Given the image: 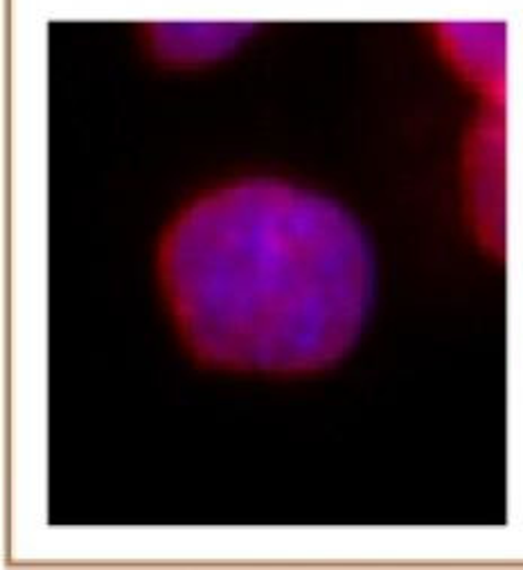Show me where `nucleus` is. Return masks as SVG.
<instances>
[{
	"label": "nucleus",
	"instance_id": "obj_4",
	"mask_svg": "<svg viewBox=\"0 0 523 570\" xmlns=\"http://www.w3.org/2000/svg\"><path fill=\"white\" fill-rule=\"evenodd\" d=\"M246 32L237 23H158L149 30V43L165 63L199 66L233 52Z\"/></svg>",
	"mask_w": 523,
	"mask_h": 570
},
{
	"label": "nucleus",
	"instance_id": "obj_1",
	"mask_svg": "<svg viewBox=\"0 0 523 570\" xmlns=\"http://www.w3.org/2000/svg\"><path fill=\"white\" fill-rule=\"evenodd\" d=\"M167 312L195 358L235 372L305 374L351 352L375 294V259L338 204L253 178L201 195L160 242Z\"/></svg>",
	"mask_w": 523,
	"mask_h": 570
},
{
	"label": "nucleus",
	"instance_id": "obj_2",
	"mask_svg": "<svg viewBox=\"0 0 523 570\" xmlns=\"http://www.w3.org/2000/svg\"><path fill=\"white\" fill-rule=\"evenodd\" d=\"M467 217L485 250H505V105H483L463 151Z\"/></svg>",
	"mask_w": 523,
	"mask_h": 570
},
{
	"label": "nucleus",
	"instance_id": "obj_3",
	"mask_svg": "<svg viewBox=\"0 0 523 570\" xmlns=\"http://www.w3.org/2000/svg\"><path fill=\"white\" fill-rule=\"evenodd\" d=\"M435 32L443 57L481 95L483 105H505L507 26L445 23Z\"/></svg>",
	"mask_w": 523,
	"mask_h": 570
}]
</instances>
